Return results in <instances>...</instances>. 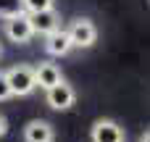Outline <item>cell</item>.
I'll return each instance as SVG.
<instances>
[{
    "instance_id": "5",
    "label": "cell",
    "mask_w": 150,
    "mask_h": 142,
    "mask_svg": "<svg viewBox=\"0 0 150 142\" xmlns=\"http://www.w3.org/2000/svg\"><path fill=\"white\" fill-rule=\"evenodd\" d=\"M3 29H5V37H8L11 42H16V45H24V42H29V40L34 37V34H32V26H29L26 13H18V16L5 18Z\"/></svg>"
},
{
    "instance_id": "15",
    "label": "cell",
    "mask_w": 150,
    "mask_h": 142,
    "mask_svg": "<svg viewBox=\"0 0 150 142\" xmlns=\"http://www.w3.org/2000/svg\"><path fill=\"white\" fill-rule=\"evenodd\" d=\"M0 55H3V45H0Z\"/></svg>"
},
{
    "instance_id": "3",
    "label": "cell",
    "mask_w": 150,
    "mask_h": 142,
    "mask_svg": "<svg viewBox=\"0 0 150 142\" xmlns=\"http://www.w3.org/2000/svg\"><path fill=\"white\" fill-rule=\"evenodd\" d=\"M74 100H76V92H74V87L69 84V82H58L55 87H50L47 92H45V103L53 108V111H69L71 105H74Z\"/></svg>"
},
{
    "instance_id": "6",
    "label": "cell",
    "mask_w": 150,
    "mask_h": 142,
    "mask_svg": "<svg viewBox=\"0 0 150 142\" xmlns=\"http://www.w3.org/2000/svg\"><path fill=\"white\" fill-rule=\"evenodd\" d=\"M92 142H124V129L113 119H98L90 132Z\"/></svg>"
},
{
    "instance_id": "11",
    "label": "cell",
    "mask_w": 150,
    "mask_h": 142,
    "mask_svg": "<svg viewBox=\"0 0 150 142\" xmlns=\"http://www.w3.org/2000/svg\"><path fill=\"white\" fill-rule=\"evenodd\" d=\"M53 3H55V0H21L24 13H40V11H47V8H53Z\"/></svg>"
},
{
    "instance_id": "2",
    "label": "cell",
    "mask_w": 150,
    "mask_h": 142,
    "mask_svg": "<svg viewBox=\"0 0 150 142\" xmlns=\"http://www.w3.org/2000/svg\"><path fill=\"white\" fill-rule=\"evenodd\" d=\"M66 34H69L71 47H92L95 40H98V26H95L90 18L82 16V18H74V21L69 24Z\"/></svg>"
},
{
    "instance_id": "7",
    "label": "cell",
    "mask_w": 150,
    "mask_h": 142,
    "mask_svg": "<svg viewBox=\"0 0 150 142\" xmlns=\"http://www.w3.org/2000/svg\"><path fill=\"white\" fill-rule=\"evenodd\" d=\"M53 140H55V129L45 119H34L24 126V142H53Z\"/></svg>"
},
{
    "instance_id": "4",
    "label": "cell",
    "mask_w": 150,
    "mask_h": 142,
    "mask_svg": "<svg viewBox=\"0 0 150 142\" xmlns=\"http://www.w3.org/2000/svg\"><path fill=\"white\" fill-rule=\"evenodd\" d=\"M29 18V26H32V34H50L61 26V13L55 8H47V11H40V13H26Z\"/></svg>"
},
{
    "instance_id": "1",
    "label": "cell",
    "mask_w": 150,
    "mask_h": 142,
    "mask_svg": "<svg viewBox=\"0 0 150 142\" xmlns=\"http://www.w3.org/2000/svg\"><path fill=\"white\" fill-rule=\"evenodd\" d=\"M5 82H8V90L11 95L16 97H26L32 95L37 87H34V66H26V63H16L5 71Z\"/></svg>"
},
{
    "instance_id": "13",
    "label": "cell",
    "mask_w": 150,
    "mask_h": 142,
    "mask_svg": "<svg viewBox=\"0 0 150 142\" xmlns=\"http://www.w3.org/2000/svg\"><path fill=\"white\" fill-rule=\"evenodd\" d=\"M5 132H8V119H5V116L0 113V137H3Z\"/></svg>"
},
{
    "instance_id": "10",
    "label": "cell",
    "mask_w": 150,
    "mask_h": 142,
    "mask_svg": "<svg viewBox=\"0 0 150 142\" xmlns=\"http://www.w3.org/2000/svg\"><path fill=\"white\" fill-rule=\"evenodd\" d=\"M18 13H24L21 0H0V18H11V16H18Z\"/></svg>"
},
{
    "instance_id": "9",
    "label": "cell",
    "mask_w": 150,
    "mask_h": 142,
    "mask_svg": "<svg viewBox=\"0 0 150 142\" xmlns=\"http://www.w3.org/2000/svg\"><path fill=\"white\" fill-rule=\"evenodd\" d=\"M61 79L63 76H61V69L55 63H40V66H34V87H40L45 92L50 87H55Z\"/></svg>"
},
{
    "instance_id": "14",
    "label": "cell",
    "mask_w": 150,
    "mask_h": 142,
    "mask_svg": "<svg viewBox=\"0 0 150 142\" xmlns=\"http://www.w3.org/2000/svg\"><path fill=\"white\" fill-rule=\"evenodd\" d=\"M140 142H150V134H148V132H145V134L140 137Z\"/></svg>"
},
{
    "instance_id": "8",
    "label": "cell",
    "mask_w": 150,
    "mask_h": 142,
    "mask_svg": "<svg viewBox=\"0 0 150 142\" xmlns=\"http://www.w3.org/2000/svg\"><path fill=\"white\" fill-rule=\"evenodd\" d=\"M45 50H47V55H55V58L69 55V53H71V42H69L66 29H61V26H58L55 32L45 34Z\"/></svg>"
},
{
    "instance_id": "12",
    "label": "cell",
    "mask_w": 150,
    "mask_h": 142,
    "mask_svg": "<svg viewBox=\"0 0 150 142\" xmlns=\"http://www.w3.org/2000/svg\"><path fill=\"white\" fill-rule=\"evenodd\" d=\"M11 97V90H8V82H5V71H0V103Z\"/></svg>"
}]
</instances>
